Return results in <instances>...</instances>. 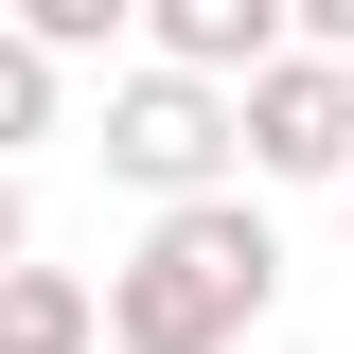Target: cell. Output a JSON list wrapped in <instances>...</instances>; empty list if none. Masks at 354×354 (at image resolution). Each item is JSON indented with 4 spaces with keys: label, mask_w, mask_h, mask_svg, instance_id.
Here are the masks:
<instances>
[{
    "label": "cell",
    "mask_w": 354,
    "mask_h": 354,
    "mask_svg": "<svg viewBox=\"0 0 354 354\" xmlns=\"http://www.w3.org/2000/svg\"><path fill=\"white\" fill-rule=\"evenodd\" d=\"M266 301H283V230L248 177H213V195H160L142 248L106 266V354H248Z\"/></svg>",
    "instance_id": "obj_1"
},
{
    "label": "cell",
    "mask_w": 354,
    "mask_h": 354,
    "mask_svg": "<svg viewBox=\"0 0 354 354\" xmlns=\"http://www.w3.org/2000/svg\"><path fill=\"white\" fill-rule=\"evenodd\" d=\"M106 177H124L142 213L160 195H213V177H248V124H230V71H177V53H142L124 88H106Z\"/></svg>",
    "instance_id": "obj_2"
},
{
    "label": "cell",
    "mask_w": 354,
    "mask_h": 354,
    "mask_svg": "<svg viewBox=\"0 0 354 354\" xmlns=\"http://www.w3.org/2000/svg\"><path fill=\"white\" fill-rule=\"evenodd\" d=\"M230 124H248V177H283V195H319V177H354V53L283 36L266 71H230Z\"/></svg>",
    "instance_id": "obj_3"
},
{
    "label": "cell",
    "mask_w": 354,
    "mask_h": 354,
    "mask_svg": "<svg viewBox=\"0 0 354 354\" xmlns=\"http://www.w3.org/2000/svg\"><path fill=\"white\" fill-rule=\"evenodd\" d=\"M283 36H301V0H142V53L177 71H266Z\"/></svg>",
    "instance_id": "obj_4"
},
{
    "label": "cell",
    "mask_w": 354,
    "mask_h": 354,
    "mask_svg": "<svg viewBox=\"0 0 354 354\" xmlns=\"http://www.w3.org/2000/svg\"><path fill=\"white\" fill-rule=\"evenodd\" d=\"M0 354H106V283H71V266H0Z\"/></svg>",
    "instance_id": "obj_5"
},
{
    "label": "cell",
    "mask_w": 354,
    "mask_h": 354,
    "mask_svg": "<svg viewBox=\"0 0 354 354\" xmlns=\"http://www.w3.org/2000/svg\"><path fill=\"white\" fill-rule=\"evenodd\" d=\"M36 142H53V36L0 18V160H36Z\"/></svg>",
    "instance_id": "obj_6"
},
{
    "label": "cell",
    "mask_w": 354,
    "mask_h": 354,
    "mask_svg": "<svg viewBox=\"0 0 354 354\" xmlns=\"http://www.w3.org/2000/svg\"><path fill=\"white\" fill-rule=\"evenodd\" d=\"M0 18H18V36H53V53H106L142 0H0Z\"/></svg>",
    "instance_id": "obj_7"
},
{
    "label": "cell",
    "mask_w": 354,
    "mask_h": 354,
    "mask_svg": "<svg viewBox=\"0 0 354 354\" xmlns=\"http://www.w3.org/2000/svg\"><path fill=\"white\" fill-rule=\"evenodd\" d=\"M18 248H36V195H18V160H0V266H18Z\"/></svg>",
    "instance_id": "obj_8"
},
{
    "label": "cell",
    "mask_w": 354,
    "mask_h": 354,
    "mask_svg": "<svg viewBox=\"0 0 354 354\" xmlns=\"http://www.w3.org/2000/svg\"><path fill=\"white\" fill-rule=\"evenodd\" d=\"M301 36H319V53H354V0H301Z\"/></svg>",
    "instance_id": "obj_9"
}]
</instances>
